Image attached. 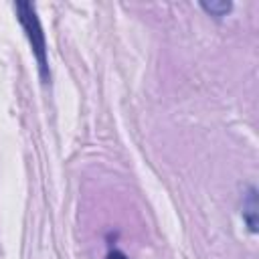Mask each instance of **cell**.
Segmentation results:
<instances>
[{
	"label": "cell",
	"mask_w": 259,
	"mask_h": 259,
	"mask_svg": "<svg viewBox=\"0 0 259 259\" xmlns=\"http://www.w3.org/2000/svg\"><path fill=\"white\" fill-rule=\"evenodd\" d=\"M200 6L210 14V16H217V18H221V16H225L231 8H233V4L231 2H200Z\"/></svg>",
	"instance_id": "3"
},
{
	"label": "cell",
	"mask_w": 259,
	"mask_h": 259,
	"mask_svg": "<svg viewBox=\"0 0 259 259\" xmlns=\"http://www.w3.org/2000/svg\"><path fill=\"white\" fill-rule=\"evenodd\" d=\"M105 259H127V255L123 253V251H119V249H113V251H109L107 253V257Z\"/></svg>",
	"instance_id": "4"
},
{
	"label": "cell",
	"mask_w": 259,
	"mask_h": 259,
	"mask_svg": "<svg viewBox=\"0 0 259 259\" xmlns=\"http://www.w3.org/2000/svg\"><path fill=\"white\" fill-rule=\"evenodd\" d=\"M14 10H16V16H18V22L22 24L24 32H26V38L32 47V55L38 63V69H40V77L42 79H49V61H47V42H45V32H42V26H40V20L36 16V10L30 2H16L14 4Z\"/></svg>",
	"instance_id": "1"
},
{
	"label": "cell",
	"mask_w": 259,
	"mask_h": 259,
	"mask_svg": "<svg viewBox=\"0 0 259 259\" xmlns=\"http://www.w3.org/2000/svg\"><path fill=\"white\" fill-rule=\"evenodd\" d=\"M257 208H259V204H257V188L249 186L245 196H243V221L247 223L251 233L257 231V214H259Z\"/></svg>",
	"instance_id": "2"
}]
</instances>
